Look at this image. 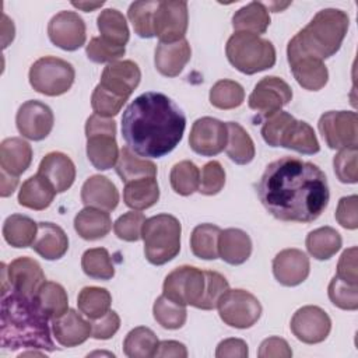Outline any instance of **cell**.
Instances as JSON below:
<instances>
[{
    "label": "cell",
    "mask_w": 358,
    "mask_h": 358,
    "mask_svg": "<svg viewBox=\"0 0 358 358\" xmlns=\"http://www.w3.org/2000/svg\"><path fill=\"white\" fill-rule=\"evenodd\" d=\"M256 192L263 207L285 222H312L322 215L330 200L324 172L313 162L295 157L270 162Z\"/></svg>",
    "instance_id": "cell-1"
},
{
    "label": "cell",
    "mask_w": 358,
    "mask_h": 358,
    "mask_svg": "<svg viewBox=\"0 0 358 358\" xmlns=\"http://www.w3.org/2000/svg\"><path fill=\"white\" fill-rule=\"evenodd\" d=\"M185 129V113L162 92L148 91L138 95L122 116V137L126 145L144 158H161L173 151Z\"/></svg>",
    "instance_id": "cell-2"
},
{
    "label": "cell",
    "mask_w": 358,
    "mask_h": 358,
    "mask_svg": "<svg viewBox=\"0 0 358 358\" xmlns=\"http://www.w3.org/2000/svg\"><path fill=\"white\" fill-rule=\"evenodd\" d=\"M1 348L15 351L20 348L55 351L49 317L41 310L34 298L22 296L14 291L1 295Z\"/></svg>",
    "instance_id": "cell-3"
},
{
    "label": "cell",
    "mask_w": 358,
    "mask_h": 358,
    "mask_svg": "<svg viewBox=\"0 0 358 358\" xmlns=\"http://www.w3.org/2000/svg\"><path fill=\"white\" fill-rule=\"evenodd\" d=\"M350 18L338 8H323L287 45V57L310 56L319 60L334 56L347 35Z\"/></svg>",
    "instance_id": "cell-4"
},
{
    "label": "cell",
    "mask_w": 358,
    "mask_h": 358,
    "mask_svg": "<svg viewBox=\"0 0 358 358\" xmlns=\"http://www.w3.org/2000/svg\"><path fill=\"white\" fill-rule=\"evenodd\" d=\"M182 227L171 214H157L145 220L141 229L144 255L154 266H162L180 252Z\"/></svg>",
    "instance_id": "cell-5"
},
{
    "label": "cell",
    "mask_w": 358,
    "mask_h": 358,
    "mask_svg": "<svg viewBox=\"0 0 358 358\" xmlns=\"http://www.w3.org/2000/svg\"><path fill=\"white\" fill-rule=\"evenodd\" d=\"M228 62L241 73L252 76L275 64V48L268 39L250 32H234L227 41Z\"/></svg>",
    "instance_id": "cell-6"
},
{
    "label": "cell",
    "mask_w": 358,
    "mask_h": 358,
    "mask_svg": "<svg viewBox=\"0 0 358 358\" xmlns=\"http://www.w3.org/2000/svg\"><path fill=\"white\" fill-rule=\"evenodd\" d=\"M87 157L92 166L99 171L113 168L119 158L116 143V123L112 117H103L96 113L85 122Z\"/></svg>",
    "instance_id": "cell-7"
},
{
    "label": "cell",
    "mask_w": 358,
    "mask_h": 358,
    "mask_svg": "<svg viewBox=\"0 0 358 358\" xmlns=\"http://www.w3.org/2000/svg\"><path fill=\"white\" fill-rule=\"evenodd\" d=\"M31 87L43 95L59 96L66 94L76 78V71L71 63L55 56L38 59L29 69Z\"/></svg>",
    "instance_id": "cell-8"
},
{
    "label": "cell",
    "mask_w": 358,
    "mask_h": 358,
    "mask_svg": "<svg viewBox=\"0 0 358 358\" xmlns=\"http://www.w3.org/2000/svg\"><path fill=\"white\" fill-rule=\"evenodd\" d=\"M206 287V273L194 266H179L164 280L162 294L171 301L199 309Z\"/></svg>",
    "instance_id": "cell-9"
},
{
    "label": "cell",
    "mask_w": 358,
    "mask_h": 358,
    "mask_svg": "<svg viewBox=\"0 0 358 358\" xmlns=\"http://www.w3.org/2000/svg\"><path fill=\"white\" fill-rule=\"evenodd\" d=\"M218 315L221 320L235 329H249L262 316V303L249 291L228 289L220 299Z\"/></svg>",
    "instance_id": "cell-10"
},
{
    "label": "cell",
    "mask_w": 358,
    "mask_h": 358,
    "mask_svg": "<svg viewBox=\"0 0 358 358\" xmlns=\"http://www.w3.org/2000/svg\"><path fill=\"white\" fill-rule=\"evenodd\" d=\"M319 131L331 150L357 147L358 117L352 110H329L317 122Z\"/></svg>",
    "instance_id": "cell-11"
},
{
    "label": "cell",
    "mask_w": 358,
    "mask_h": 358,
    "mask_svg": "<svg viewBox=\"0 0 358 358\" xmlns=\"http://www.w3.org/2000/svg\"><path fill=\"white\" fill-rule=\"evenodd\" d=\"M189 25L187 3L182 0L159 1L154 14V35L159 42L171 43L185 39Z\"/></svg>",
    "instance_id": "cell-12"
},
{
    "label": "cell",
    "mask_w": 358,
    "mask_h": 358,
    "mask_svg": "<svg viewBox=\"0 0 358 358\" xmlns=\"http://www.w3.org/2000/svg\"><path fill=\"white\" fill-rule=\"evenodd\" d=\"M292 99L291 87L280 77L268 76L262 78L248 98L252 110L260 113L264 119L281 110Z\"/></svg>",
    "instance_id": "cell-13"
},
{
    "label": "cell",
    "mask_w": 358,
    "mask_h": 358,
    "mask_svg": "<svg viewBox=\"0 0 358 358\" xmlns=\"http://www.w3.org/2000/svg\"><path fill=\"white\" fill-rule=\"evenodd\" d=\"M228 141L227 123L211 117H199L190 130L189 145L201 157H214L222 152Z\"/></svg>",
    "instance_id": "cell-14"
},
{
    "label": "cell",
    "mask_w": 358,
    "mask_h": 358,
    "mask_svg": "<svg viewBox=\"0 0 358 358\" xmlns=\"http://www.w3.org/2000/svg\"><path fill=\"white\" fill-rule=\"evenodd\" d=\"M289 329L299 341L305 344H319L330 334L331 320L322 308L306 305L294 313Z\"/></svg>",
    "instance_id": "cell-15"
},
{
    "label": "cell",
    "mask_w": 358,
    "mask_h": 358,
    "mask_svg": "<svg viewBox=\"0 0 358 358\" xmlns=\"http://www.w3.org/2000/svg\"><path fill=\"white\" fill-rule=\"evenodd\" d=\"M48 35L55 46L67 52L77 50L87 39L85 22L74 11H60L50 18Z\"/></svg>",
    "instance_id": "cell-16"
},
{
    "label": "cell",
    "mask_w": 358,
    "mask_h": 358,
    "mask_svg": "<svg viewBox=\"0 0 358 358\" xmlns=\"http://www.w3.org/2000/svg\"><path fill=\"white\" fill-rule=\"evenodd\" d=\"M15 123L20 134L28 140L41 141L46 138L55 123V116L52 109L36 99H29L24 102L15 115Z\"/></svg>",
    "instance_id": "cell-17"
},
{
    "label": "cell",
    "mask_w": 358,
    "mask_h": 358,
    "mask_svg": "<svg viewBox=\"0 0 358 358\" xmlns=\"http://www.w3.org/2000/svg\"><path fill=\"white\" fill-rule=\"evenodd\" d=\"M8 280V291H14L27 298H35L41 285L46 281L41 264L28 257L21 256L6 264Z\"/></svg>",
    "instance_id": "cell-18"
},
{
    "label": "cell",
    "mask_w": 358,
    "mask_h": 358,
    "mask_svg": "<svg viewBox=\"0 0 358 358\" xmlns=\"http://www.w3.org/2000/svg\"><path fill=\"white\" fill-rule=\"evenodd\" d=\"M141 71L133 60H117L106 64L101 74L99 85L112 94L129 99L138 87Z\"/></svg>",
    "instance_id": "cell-19"
},
{
    "label": "cell",
    "mask_w": 358,
    "mask_h": 358,
    "mask_svg": "<svg viewBox=\"0 0 358 358\" xmlns=\"http://www.w3.org/2000/svg\"><path fill=\"white\" fill-rule=\"evenodd\" d=\"M309 271V257L299 249H284L273 259V274L281 285H299L308 278Z\"/></svg>",
    "instance_id": "cell-20"
},
{
    "label": "cell",
    "mask_w": 358,
    "mask_h": 358,
    "mask_svg": "<svg viewBox=\"0 0 358 358\" xmlns=\"http://www.w3.org/2000/svg\"><path fill=\"white\" fill-rule=\"evenodd\" d=\"M38 173L53 186L56 193H63L74 183L76 165L66 154L53 151L42 158Z\"/></svg>",
    "instance_id": "cell-21"
},
{
    "label": "cell",
    "mask_w": 358,
    "mask_h": 358,
    "mask_svg": "<svg viewBox=\"0 0 358 358\" xmlns=\"http://www.w3.org/2000/svg\"><path fill=\"white\" fill-rule=\"evenodd\" d=\"M52 333L60 345L76 347L91 336V323L77 310L69 309L63 316L52 320Z\"/></svg>",
    "instance_id": "cell-22"
},
{
    "label": "cell",
    "mask_w": 358,
    "mask_h": 358,
    "mask_svg": "<svg viewBox=\"0 0 358 358\" xmlns=\"http://www.w3.org/2000/svg\"><path fill=\"white\" fill-rule=\"evenodd\" d=\"M81 201L85 207L113 211L119 204V192L115 183L106 176L92 175L81 187Z\"/></svg>",
    "instance_id": "cell-23"
},
{
    "label": "cell",
    "mask_w": 358,
    "mask_h": 358,
    "mask_svg": "<svg viewBox=\"0 0 358 358\" xmlns=\"http://www.w3.org/2000/svg\"><path fill=\"white\" fill-rule=\"evenodd\" d=\"M192 57V49L186 39L178 42H159L155 48L154 64L165 77H176L182 73Z\"/></svg>",
    "instance_id": "cell-24"
},
{
    "label": "cell",
    "mask_w": 358,
    "mask_h": 358,
    "mask_svg": "<svg viewBox=\"0 0 358 358\" xmlns=\"http://www.w3.org/2000/svg\"><path fill=\"white\" fill-rule=\"evenodd\" d=\"M296 83L308 91H319L329 81V71L323 60L310 56L287 57Z\"/></svg>",
    "instance_id": "cell-25"
},
{
    "label": "cell",
    "mask_w": 358,
    "mask_h": 358,
    "mask_svg": "<svg viewBox=\"0 0 358 358\" xmlns=\"http://www.w3.org/2000/svg\"><path fill=\"white\" fill-rule=\"evenodd\" d=\"M31 248L46 260H57L66 255L69 238L62 227L53 222H38V234Z\"/></svg>",
    "instance_id": "cell-26"
},
{
    "label": "cell",
    "mask_w": 358,
    "mask_h": 358,
    "mask_svg": "<svg viewBox=\"0 0 358 358\" xmlns=\"http://www.w3.org/2000/svg\"><path fill=\"white\" fill-rule=\"evenodd\" d=\"M252 255V239L239 228L221 229L218 236V257L232 266L243 264Z\"/></svg>",
    "instance_id": "cell-27"
},
{
    "label": "cell",
    "mask_w": 358,
    "mask_h": 358,
    "mask_svg": "<svg viewBox=\"0 0 358 358\" xmlns=\"http://www.w3.org/2000/svg\"><path fill=\"white\" fill-rule=\"evenodd\" d=\"M32 162V147L21 137L4 138L0 144V166L10 175L20 176Z\"/></svg>",
    "instance_id": "cell-28"
},
{
    "label": "cell",
    "mask_w": 358,
    "mask_h": 358,
    "mask_svg": "<svg viewBox=\"0 0 358 358\" xmlns=\"http://www.w3.org/2000/svg\"><path fill=\"white\" fill-rule=\"evenodd\" d=\"M56 196L53 186L39 173L29 176L18 192V203L22 207L42 211L48 208Z\"/></svg>",
    "instance_id": "cell-29"
},
{
    "label": "cell",
    "mask_w": 358,
    "mask_h": 358,
    "mask_svg": "<svg viewBox=\"0 0 358 358\" xmlns=\"http://www.w3.org/2000/svg\"><path fill=\"white\" fill-rule=\"evenodd\" d=\"M280 147L294 150L305 155H313L320 151V145L312 126L303 120H296L295 117L287 126L280 140Z\"/></svg>",
    "instance_id": "cell-30"
},
{
    "label": "cell",
    "mask_w": 358,
    "mask_h": 358,
    "mask_svg": "<svg viewBox=\"0 0 358 358\" xmlns=\"http://www.w3.org/2000/svg\"><path fill=\"white\" fill-rule=\"evenodd\" d=\"M112 221L108 211L85 207L74 217V229L85 241H96L109 234Z\"/></svg>",
    "instance_id": "cell-31"
},
{
    "label": "cell",
    "mask_w": 358,
    "mask_h": 358,
    "mask_svg": "<svg viewBox=\"0 0 358 358\" xmlns=\"http://www.w3.org/2000/svg\"><path fill=\"white\" fill-rule=\"evenodd\" d=\"M268 8L264 3L252 1L241 7L232 15V27L235 32H250L255 35L264 34L270 25Z\"/></svg>",
    "instance_id": "cell-32"
},
{
    "label": "cell",
    "mask_w": 358,
    "mask_h": 358,
    "mask_svg": "<svg viewBox=\"0 0 358 358\" xmlns=\"http://www.w3.org/2000/svg\"><path fill=\"white\" fill-rule=\"evenodd\" d=\"M159 199V187L155 178H143L124 183L123 201L127 207L141 211L152 207Z\"/></svg>",
    "instance_id": "cell-33"
},
{
    "label": "cell",
    "mask_w": 358,
    "mask_h": 358,
    "mask_svg": "<svg viewBox=\"0 0 358 358\" xmlns=\"http://www.w3.org/2000/svg\"><path fill=\"white\" fill-rule=\"evenodd\" d=\"M38 234V224L22 214H11L3 224V238L13 248L32 246Z\"/></svg>",
    "instance_id": "cell-34"
},
{
    "label": "cell",
    "mask_w": 358,
    "mask_h": 358,
    "mask_svg": "<svg viewBox=\"0 0 358 358\" xmlns=\"http://www.w3.org/2000/svg\"><path fill=\"white\" fill-rule=\"evenodd\" d=\"M115 169L124 183L143 178H155L157 175V165L145 158H140L127 145L120 148Z\"/></svg>",
    "instance_id": "cell-35"
},
{
    "label": "cell",
    "mask_w": 358,
    "mask_h": 358,
    "mask_svg": "<svg viewBox=\"0 0 358 358\" xmlns=\"http://www.w3.org/2000/svg\"><path fill=\"white\" fill-rule=\"evenodd\" d=\"M343 245L341 235L331 227H320L306 235L305 246L316 260H329Z\"/></svg>",
    "instance_id": "cell-36"
},
{
    "label": "cell",
    "mask_w": 358,
    "mask_h": 358,
    "mask_svg": "<svg viewBox=\"0 0 358 358\" xmlns=\"http://www.w3.org/2000/svg\"><path fill=\"white\" fill-rule=\"evenodd\" d=\"M228 141H227V155L229 159L238 165H246L253 161L256 155V148L252 137L248 131L236 122H228Z\"/></svg>",
    "instance_id": "cell-37"
},
{
    "label": "cell",
    "mask_w": 358,
    "mask_h": 358,
    "mask_svg": "<svg viewBox=\"0 0 358 358\" xmlns=\"http://www.w3.org/2000/svg\"><path fill=\"white\" fill-rule=\"evenodd\" d=\"M34 299L50 320L63 316L69 310L67 292L63 285L55 281H45Z\"/></svg>",
    "instance_id": "cell-38"
},
{
    "label": "cell",
    "mask_w": 358,
    "mask_h": 358,
    "mask_svg": "<svg viewBox=\"0 0 358 358\" xmlns=\"http://www.w3.org/2000/svg\"><path fill=\"white\" fill-rule=\"evenodd\" d=\"M96 25L101 32V38L105 41L124 46L129 42L130 31L124 15L116 8H105L96 18Z\"/></svg>",
    "instance_id": "cell-39"
},
{
    "label": "cell",
    "mask_w": 358,
    "mask_h": 358,
    "mask_svg": "<svg viewBox=\"0 0 358 358\" xmlns=\"http://www.w3.org/2000/svg\"><path fill=\"white\" fill-rule=\"evenodd\" d=\"M221 228L214 224H199L190 235L192 253L203 260L218 259V236Z\"/></svg>",
    "instance_id": "cell-40"
},
{
    "label": "cell",
    "mask_w": 358,
    "mask_h": 358,
    "mask_svg": "<svg viewBox=\"0 0 358 358\" xmlns=\"http://www.w3.org/2000/svg\"><path fill=\"white\" fill-rule=\"evenodd\" d=\"M158 344L159 341L151 329L138 326L126 334L123 352L129 358H151L155 357Z\"/></svg>",
    "instance_id": "cell-41"
},
{
    "label": "cell",
    "mask_w": 358,
    "mask_h": 358,
    "mask_svg": "<svg viewBox=\"0 0 358 358\" xmlns=\"http://www.w3.org/2000/svg\"><path fill=\"white\" fill-rule=\"evenodd\" d=\"M112 296L106 288L84 287L77 298L78 310L91 320L103 316L110 310Z\"/></svg>",
    "instance_id": "cell-42"
},
{
    "label": "cell",
    "mask_w": 358,
    "mask_h": 358,
    "mask_svg": "<svg viewBox=\"0 0 358 358\" xmlns=\"http://www.w3.org/2000/svg\"><path fill=\"white\" fill-rule=\"evenodd\" d=\"M169 182L175 193L190 196L199 190L200 169L189 159L175 164L169 173Z\"/></svg>",
    "instance_id": "cell-43"
},
{
    "label": "cell",
    "mask_w": 358,
    "mask_h": 358,
    "mask_svg": "<svg viewBox=\"0 0 358 358\" xmlns=\"http://www.w3.org/2000/svg\"><path fill=\"white\" fill-rule=\"evenodd\" d=\"M83 271L95 280L108 281L115 275V267L109 252L105 248L87 249L81 256Z\"/></svg>",
    "instance_id": "cell-44"
},
{
    "label": "cell",
    "mask_w": 358,
    "mask_h": 358,
    "mask_svg": "<svg viewBox=\"0 0 358 358\" xmlns=\"http://www.w3.org/2000/svg\"><path fill=\"white\" fill-rule=\"evenodd\" d=\"M243 101L245 90L236 81L220 80L210 88V103L218 109H235L241 106Z\"/></svg>",
    "instance_id": "cell-45"
},
{
    "label": "cell",
    "mask_w": 358,
    "mask_h": 358,
    "mask_svg": "<svg viewBox=\"0 0 358 358\" xmlns=\"http://www.w3.org/2000/svg\"><path fill=\"white\" fill-rule=\"evenodd\" d=\"M159 1L144 0L134 1L127 10V17L133 25L134 32L144 39H150L154 35V14Z\"/></svg>",
    "instance_id": "cell-46"
},
{
    "label": "cell",
    "mask_w": 358,
    "mask_h": 358,
    "mask_svg": "<svg viewBox=\"0 0 358 358\" xmlns=\"http://www.w3.org/2000/svg\"><path fill=\"white\" fill-rule=\"evenodd\" d=\"M152 315L157 323L168 330L180 329L186 323L187 317L186 306L171 301L164 294L155 299L152 306Z\"/></svg>",
    "instance_id": "cell-47"
},
{
    "label": "cell",
    "mask_w": 358,
    "mask_h": 358,
    "mask_svg": "<svg viewBox=\"0 0 358 358\" xmlns=\"http://www.w3.org/2000/svg\"><path fill=\"white\" fill-rule=\"evenodd\" d=\"M331 303L344 310L358 309V285L350 284L334 275L327 288Z\"/></svg>",
    "instance_id": "cell-48"
},
{
    "label": "cell",
    "mask_w": 358,
    "mask_h": 358,
    "mask_svg": "<svg viewBox=\"0 0 358 358\" xmlns=\"http://www.w3.org/2000/svg\"><path fill=\"white\" fill-rule=\"evenodd\" d=\"M358 148L350 147L340 150L333 158V168L337 179L341 183H357L358 182V166H357Z\"/></svg>",
    "instance_id": "cell-49"
},
{
    "label": "cell",
    "mask_w": 358,
    "mask_h": 358,
    "mask_svg": "<svg viewBox=\"0 0 358 358\" xmlns=\"http://www.w3.org/2000/svg\"><path fill=\"white\" fill-rule=\"evenodd\" d=\"M204 273H206V287H204V294L199 305V309L211 310L217 308L221 296L229 289V284L227 278L217 271L204 270Z\"/></svg>",
    "instance_id": "cell-50"
},
{
    "label": "cell",
    "mask_w": 358,
    "mask_h": 358,
    "mask_svg": "<svg viewBox=\"0 0 358 358\" xmlns=\"http://www.w3.org/2000/svg\"><path fill=\"white\" fill-rule=\"evenodd\" d=\"M126 49L124 46H119L115 43H110L108 41H105L101 36H94L91 38V41L88 42L87 48H85V53L87 57L94 62V63H113L117 62L123 55H124Z\"/></svg>",
    "instance_id": "cell-51"
},
{
    "label": "cell",
    "mask_w": 358,
    "mask_h": 358,
    "mask_svg": "<svg viewBox=\"0 0 358 358\" xmlns=\"http://www.w3.org/2000/svg\"><path fill=\"white\" fill-rule=\"evenodd\" d=\"M127 99L112 94L110 91L105 90L99 84L94 88L91 95V106L94 113L103 116V117H113L116 116Z\"/></svg>",
    "instance_id": "cell-52"
},
{
    "label": "cell",
    "mask_w": 358,
    "mask_h": 358,
    "mask_svg": "<svg viewBox=\"0 0 358 358\" xmlns=\"http://www.w3.org/2000/svg\"><path fill=\"white\" fill-rule=\"evenodd\" d=\"M145 220L147 218L140 211H127L115 221V235L126 242H137L141 238V229Z\"/></svg>",
    "instance_id": "cell-53"
},
{
    "label": "cell",
    "mask_w": 358,
    "mask_h": 358,
    "mask_svg": "<svg viewBox=\"0 0 358 358\" xmlns=\"http://www.w3.org/2000/svg\"><path fill=\"white\" fill-rule=\"evenodd\" d=\"M225 185V171L218 161H210L201 168L199 190L204 196H214Z\"/></svg>",
    "instance_id": "cell-54"
},
{
    "label": "cell",
    "mask_w": 358,
    "mask_h": 358,
    "mask_svg": "<svg viewBox=\"0 0 358 358\" xmlns=\"http://www.w3.org/2000/svg\"><path fill=\"white\" fill-rule=\"evenodd\" d=\"M292 119L294 116L284 110H278L274 115L266 117L260 130L263 140L270 147H280V140Z\"/></svg>",
    "instance_id": "cell-55"
},
{
    "label": "cell",
    "mask_w": 358,
    "mask_h": 358,
    "mask_svg": "<svg viewBox=\"0 0 358 358\" xmlns=\"http://www.w3.org/2000/svg\"><path fill=\"white\" fill-rule=\"evenodd\" d=\"M336 221L345 229L358 228V196H344L338 200L336 214Z\"/></svg>",
    "instance_id": "cell-56"
},
{
    "label": "cell",
    "mask_w": 358,
    "mask_h": 358,
    "mask_svg": "<svg viewBox=\"0 0 358 358\" xmlns=\"http://www.w3.org/2000/svg\"><path fill=\"white\" fill-rule=\"evenodd\" d=\"M120 327V317L115 310H108L103 316L92 320L91 337L96 340H108L116 334Z\"/></svg>",
    "instance_id": "cell-57"
},
{
    "label": "cell",
    "mask_w": 358,
    "mask_h": 358,
    "mask_svg": "<svg viewBox=\"0 0 358 358\" xmlns=\"http://www.w3.org/2000/svg\"><path fill=\"white\" fill-rule=\"evenodd\" d=\"M340 280L350 282V284H357V246L345 249L340 260L337 263V274Z\"/></svg>",
    "instance_id": "cell-58"
},
{
    "label": "cell",
    "mask_w": 358,
    "mask_h": 358,
    "mask_svg": "<svg viewBox=\"0 0 358 358\" xmlns=\"http://www.w3.org/2000/svg\"><path fill=\"white\" fill-rule=\"evenodd\" d=\"M257 355L260 358H289L292 357V350L284 338L273 336L262 341Z\"/></svg>",
    "instance_id": "cell-59"
},
{
    "label": "cell",
    "mask_w": 358,
    "mask_h": 358,
    "mask_svg": "<svg viewBox=\"0 0 358 358\" xmlns=\"http://www.w3.org/2000/svg\"><path fill=\"white\" fill-rule=\"evenodd\" d=\"M249 355L248 344L242 338H225L220 341L215 350L217 358H225V357H238V358H246Z\"/></svg>",
    "instance_id": "cell-60"
},
{
    "label": "cell",
    "mask_w": 358,
    "mask_h": 358,
    "mask_svg": "<svg viewBox=\"0 0 358 358\" xmlns=\"http://www.w3.org/2000/svg\"><path fill=\"white\" fill-rule=\"evenodd\" d=\"M155 357H175V358H186L187 350L183 343L175 340H164L159 341Z\"/></svg>",
    "instance_id": "cell-61"
},
{
    "label": "cell",
    "mask_w": 358,
    "mask_h": 358,
    "mask_svg": "<svg viewBox=\"0 0 358 358\" xmlns=\"http://www.w3.org/2000/svg\"><path fill=\"white\" fill-rule=\"evenodd\" d=\"M0 196L1 197H8L10 194H13V192L15 190L17 185H18V176L10 175L6 171L1 169L0 173Z\"/></svg>",
    "instance_id": "cell-62"
},
{
    "label": "cell",
    "mask_w": 358,
    "mask_h": 358,
    "mask_svg": "<svg viewBox=\"0 0 358 358\" xmlns=\"http://www.w3.org/2000/svg\"><path fill=\"white\" fill-rule=\"evenodd\" d=\"M76 8H80V10H83V11H94V10H96V8H99L101 6H103V1H98V3H88V1H73L71 3Z\"/></svg>",
    "instance_id": "cell-63"
},
{
    "label": "cell",
    "mask_w": 358,
    "mask_h": 358,
    "mask_svg": "<svg viewBox=\"0 0 358 358\" xmlns=\"http://www.w3.org/2000/svg\"><path fill=\"white\" fill-rule=\"evenodd\" d=\"M32 355H41V357H43L45 354L38 352V351H25V352H21V354H20V357H32Z\"/></svg>",
    "instance_id": "cell-64"
}]
</instances>
